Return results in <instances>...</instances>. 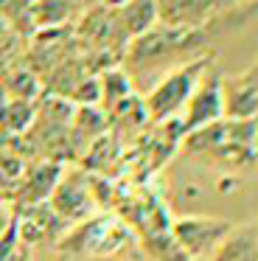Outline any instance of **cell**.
I'll return each mask as SVG.
<instances>
[{
  "label": "cell",
  "instance_id": "cell-11",
  "mask_svg": "<svg viewBox=\"0 0 258 261\" xmlns=\"http://www.w3.org/2000/svg\"><path fill=\"white\" fill-rule=\"evenodd\" d=\"M20 250H22V242H20V230H17V216H14V222L0 233V261H14Z\"/></svg>",
  "mask_w": 258,
  "mask_h": 261
},
{
  "label": "cell",
  "instance_id": "cell-6",
  "mask_svg": "<svg viewBox=\"0 0 258 261\" xmlns=\"http://www.w3.org/2000/svg\"><path fill=\"white\" fill-rule=\"evenodd\" d=\"M224 118L247 121L258 115V59L247 65L241 73L222 76Z\"/></svg>",
  "mask_w": 258,
  "mask_h": 261
},
{
  "label": "cell",
  "instance_id": "cell-15",
  "mask_svg": "<svg viewBox=\"0 0 258 261\" xmlns=\"http://www.w3.org/2000/svg\"><path fill=\"white\" fill-rule=\"evenodd\" d=\"M110 3H118V6H121V3H123V0H110Z\"/></svg>",
  "mask_w": 258,
  "mask_h": 261
},
{
  "label": "cell",
  "instance_id": "cell-1",
  "mask_svg": "<svg viewBox=\"0 0 258 261\" xmlns=\"http://www.w3.org/2000/svg\"><path fill=\"white\" fill-rule=\"evenodd\" d=\"M213 65V57H196L188 59L183 65H174L160 82L149 90V96L143 98V113L151 124H163V121H174L183 113L188 96L194 93L196 82L202 79L208 68Z\"/></svg>",
  "mask_w": 258,
  "mask_h": 261
},
{
  "label": "cell",
  "instance_id": "cell-3",
  "mask_svg": "<svg viewBox=\"0 0 258 261\" xmlns=\"http://www.w3.org/2000/svg\"><path fill=\"white\" fill-rule=\"evenodd\" d=\"M230 225L233 222L213 219V216H177L168 225V230L188 258H211V253L230 230Z\"/></svg>",
  "mask_w": 258,
  "mask_h": 261
},
{
  "label": "cell",
  "instance_id": "cell-12",
  "mask_svg": "<svg viewBox=\"0 0 258 261\" xmlns=\"http://www.w3.org/2000/svg\"><path fill=\"white\" fill-rule=\"evenodd\" d=\"M11 222H14V214H11V208H9V205L0 202V233H3L6 227L11 225Z\"/></svg>",
  "mask_w": 258,
  "mask_h": 261
},
{
  "label": "cell",
  "instance_id": "cell-13",
  "mask_svg": "<svg viewBox=\"0 0 258 261\" xmlns=\"http://www.w3.org/2000/svg\"><path fill=\"white\" fill-rule=\"evenodd\" d=\"M252 154H255V163H258V115H255V135H252Z\"/></svg>",
  "mask_w": 258,
  "mask_h": 261
},
{
  "label": "cell",
  "instance_id": "cell-14",
  "mask_svg": "<svg viewBox=\"0 0 258 261\" xmlns=\"http://www.w3.org/2000/svg\"><path fill=\"white\" fill-rule=\"evenodd\" d=\"M14 261H31V258H28V253H25V250H20V253H17V258Z\"/></svg>",
  "mask_w": 258,
  "mask_h": 261
},
{
  "label": "cell",
  "instance_id": "cell-5",
  "mask_svg": "<svg viewBox=\"0 0 258 261\" xmlns=\"http://www.w3.org/2000/svg\"><path fill=\"white\" fill-rule=\"evenodd\" d=\"M48 208L62 222H82L95 211V194L84 174H62L48 197Z\"/></svg>",
  "mask_w": 258,
  "mask_h": 261
},
{
  "label": "cell",
  "instance_id": "cell-9",
  "mask_svg": "<svg viewBox=\"0 0 258 261\" xmlns=\"http://www.w3.org/2000/svg\"><path fill=\"white\" fill-rule=\"evenodd\" d=\"M101 87V96L107 98V107H118V104H123L129 98V79L123 70H110V73H104V79L98 82Z\"/></svg>",
  "mask_w": 258,
  "mask_h": 261
},
{
  "label": "cell",
  "instance_id": "cell-8",
  "mask_svg": "<svg viewBox=\"0 0 258 261\" xmlns=\"http://www.w3.org/2000/svg\"><path fill=\"white\" fill-rule=\"evenodd\" d=\"M59 177H62L59 166H54V163L37 166L34 174H28V180H25V188H22V202H25V205H37V202H42V199H48Z\"/></svg>",
  "mask_w": 258,
  "mask_h": 261
},
{
  "label": "cell",
  "instance_id": "cell-10",
  "mask_svg": "<svg viewBox=\"0 0 258 261\" xmlns=\"http://www.w3.org/2000/svg\"><path fill=\"white\" fill-rule=\"evenodd\" d=\"M73 3H76V0H37L34 14H37V20L45 25L65 23L73 12Z\"/></svg>",
  "mask_w": 258,
  "mask_h": 261
},
{
  "label": "cell",
  "instance_id": "cell-2",
  "mask_svg": "<svg viewBox=\"0 0 258 261\" xmlns=\"http://www.w3.org/2000/svg\"><path fill=\"white\" fill-rule=\"evenodd\" d=\"M224 118V101H222V73L216 68H208L202 73V79L196 82L194 93L188 96L183 113L177 115V124L183 129V135L202 126L213 124V121Z\"/></svg>",
  "mask_w": 258,
  "mask_h": 261
},
{
  "label": "cell",
  "instance_id": "cell-4",
  "mask_svg": "<svg viewBox=\"0 0 258 261\" xmlns=\"http://www.w3.org/2000/svg\"><path fill=\"white\" fill-rule=\"evenodd\" d=\"M241 0H154V12L160 25L171 29H199L211 20L222 17L224 12Z\"/></svg>",
  "mask_w": 258,
  "mask_h": 261
},
{
  "label": "cell",
  "instance_id": "cell-7",
  "mask_svg": "<svg viewBox=\"0 0 258 261\" xmlns=\"http://www.w3.org/2000/svg\"><path fill=\"white\" fill-rule=\"evenodd\" d=\"M211 261H258V222H233L211 253Z\"/></svg>",
  "mask_w": 258,
  "mask_h": 261
}]
</instances>
